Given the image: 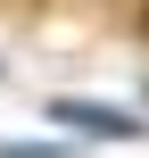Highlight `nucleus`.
Wrapping results in <instances>:
<instances>
[{
	"mask_svg": "<svg viewBox=\"0 0 149 158\" xmlns=\"http://www.w3.org/2000/svg\"><path fill=\"white\" fill-rule=\"evenodd\" d=\"M58 125H83V133H100V142H133V133H141V117H116V108H100V100H58Z\"/></svg>",
	"mask_w": 149,
	"mask_h": 158,
	"instance_id": "obj_1",
	"label": "nucleus"
},
{
	"mask_svg": "<svg viewBox=\"0 0 149 158\" xmlns=\"http://www.w3.org/2000/svg\"><path fill=\"white\" fill-rule=\"evenodd\" d=\"M133 33H141V42H149V0H141V8H133Z\"/></svg>",
	"mask_w": 149,
	"mask_h": 158,
	"instance_id": "obj_2",
	"label": "nucleus"
}]
</instances>
